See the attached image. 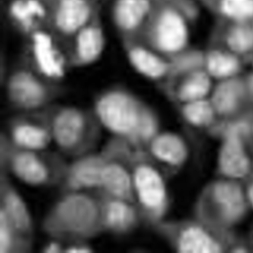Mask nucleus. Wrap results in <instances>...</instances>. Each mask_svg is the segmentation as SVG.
<instances>
[{"instance_id": "nucleus-1", "label": "nucleus", "mask_w": 253, "mask_h": 253, "mask_svg": "<svg viewBox=\"0 0 253 253\" xmlns=\"http://www.w3.org/2000/svg\"><path fill=\"white\" fill-rule=\"evenodd\" d=\"M42 232L68 243L88 242L103 229L101 200L95 191L62 192L44 214Z\"/></svg>"}, {"instance_id": "nucleus-32", "label": "nucleus", "mask_w": 253, "mask_h": 253, "mask_svg": "<svg viewBox=\"0 0 253 253\" xmlns=\"http://www.w3.org/2000/svg\"><path fill=\"white\" fill-rule=\"evenodd\" d=\"M248 197L250 203L253 207V184L250 186L248 189Z\"/></svg>"}, {"instance_id": "nucleus-28", "label": "nucleus", "mask_w": 253, "mask_h": 253, "mask_svg": "<svg viewBox=\"0 0 253 253\" xmlns=\"http://www.w3.org/2000/svg\"><path fill=\"white\" fill-rule=\"evenodd\" d=\"M219 9L226 17L242 22L253 17V0H220Z\"/></svg>"}, {"instance_id": "nucleus-8", "label": "nucleus", "mask_w": 253, "mask_h": 253, "mask_svg": "<svg viewBox=\"0 0 253 253\" xmlns=\"http://www.w3.org/2000/svg\"><path fill=\"white\" fill-rule=\"evenodd\" d=\"M104 163L102 154L95 151L71 159L58 186L61 193L100 189Z\"/></svg>"}, {"instance_id": "nucleus-11", "label": "nucleus", "mask_w": 253, "mask_h": 253, "mask_svg": "<svg viewBox=\"0 0 253 253\" xmlns=\"http://www.w3.org/2000/svg\"><path fill=\"white\" fill-rule=\"evenodd\" d=\"M67 55L70 67L83 68L93 65L101 57L105 44L104 32L94 20L71 38Z\"/></svg>"}, {"instance_id": "nucleus-14", "label": "nucleus", "mask_w": 253, "mask_h": 253, "mask_svg": "<svg viewBox=\"0 0 253 253\" xmlns=\"http://www.w3.org/2000/svg\"><path fill=\"white\" fill-rule=\"evenodd\" d=\"M219 167L221 171L231 178H240L247 174L250 162L240 136L227 134L221 147L219 156Z\"/></svg>"}, {"instance_id": "nucleus-19", "label": "nucleus", "mask_w": 253, "mask_h": 253, "mask_svg": "<svg viewBox=\"0 0 253 253\" xmlns=\"http://www.w3.org/2000/svg\"><path fill=\"white\" fill-rule=\"evenodd\" d=\"M243 85L235 79L227 80L217 85L212 97L211 104L218 113L227 114L237 107L243 93Z\"/></svg>"}, {"instance_id": "nucleus-6", "label": "nucleus", "mask_w": 253, "mask_h": 253, "mask_svg": "<svg viewBox=\"0 0 253 253\" xmlns=\"http://www.w3.org/2000/svg\"><path fill=\"white\" fill-rule=\"evenodd\" d=\"M91 108L101 126L112 132L127 133L139 125V116L135 104L121 92L108 91L99 94Z\"/></svg>"}, {"instance_id": "nucleus-26", "label": "nucleus", "mask_w": 253, "mask_h": 253, "mask_svg": "<svg viewBox=\"0 0 253 253\" xmlns=\"http://www.w3.org/2000/svg\"><path fill=\"white\" fill-rule=\"evenodd\" d=\"M210 88L209 76L203 72L193 74L183 84L179 91L181 99L188 102L203 99Z\"/></svg>"}, {"instance_id": "nucleus-12", "label": "nucleus", "mask_w": 253, "mask_h": 253, "mask_svg": "<svg viewBox=\"0 0 253 253\" xmlns=\"http://www.w3.org/2000/svg\"><path fill=\"white\" fill-rule=\"evenodd\" d=\"M0 211L20 231L33 238L35 228L31 211L10 176L2 171H0Z\"/></svg>"}, {"instance_id": "nucleus-23", "label": "nucleus", "mask_w": 253, "mask_h": 253, "mask_svg": "<svg viewBox=\"0 0 253 253\" xmlns=\"http://www.w3.org/2000/svg\"><path fill=\"white\" fill-rule=\"evenodd\" d=\"M101 200L103 228L119 230L130 223L132 213L127 206L117 200Z\"/></svg>"}, {"instance_id": "nucleus-3", "label": "nucleus", "mask_w": 253, "mask_h": 253, "mask_svg": "<svg viewBox=\"0 0 253 253\" xmlns=\"http://www.w3.org/2000/svg\"><path fill=\"white\" fill-rule=\"evenodd\" d=\"M68 161L57 150H30L17 147L0 135V171L36 188L58 186Z\"/></svg>"}, {"instance_id": "nucleus-13", "label": "nucleus", "mask_w": 253, "mask_h": 253, "mask_svg": "<svg viewBox=\"0 0 253 253\" xmlns=\"http://www.w3.org/2000/svg\"><path fill=\"white\" fill-rule=\"evenodd\" d=\"M188 37L186 22L179 12L168 9L161 13L155 27L156 43L161 50L168 52L179 51L186 43Z\"/></svg>"}, {"instance_id": "nucleus-5", "label": "nucleus", "mask_w": 253, "mask_h": 253, "mask_svg": "<svg viewBox=\"0 0 253 253\" xmlns=\"http://www.w3.org/2000/svg\"><path fill=\"white\" fill-rule=\"evenodd\" d=\"M47 109L15 112L8 118L0 133L17 147L35 151L48 149L52 140Z\"/></svg>"}, {"instance_id": "nucleus-17", "label": "nucleus", "mask_w": 253, "mask_h": 253, "mask_svg": "<svg viewBox=\"0 0 253 253\" xmlns=\"http://www.w3.org/2000/svg\"><path fill=\"white\" fill-rule=\"evenodd\" d=\"M150 8L148 0H117L113 8L115 22L121 29L134 30L145 20Z\"/></svg>"}, {"instance_id": "nucleus-27", "label": "nucleus", "mask_w": 253, "mask_h": 253, "mask_svg": "<svg viewBox=\"0 0 253 253\" xmlns=\"http://www.w3.org/2000/svg\"><path fill=\"white\" fill-rule=\"evenodd\" d=\"M226 41L234 52H246L253 47V29L243 24H238L228 32Z\"/></svg>"}, {"instance_id": "nucleus-31", "label": "nucleus", "mask_w": 253, "mask_h": 253, "mask_svg": "<svg viewBox=\"0 0 253 253\" xmlns=\"http://www.w3.org/2000/svg\"><path fill=\"white\" fill-rule=\"evenodd\" d=\"M50 240L45 243L42 248V252L46 253H64L65 246L62 241L57 239L50 238Z\"/></svg>"}, {"instance_id": "nucleus-9", "label": "nucleus", "mask_w": 253, "mask_h": 253, "mask_svg": "<svg viewBox=\"0 0 253 253\" xmlns=\"http://www.w3.org/2000/svg\"><path fill=\"white\" fill-rule=\"evenodd\" d=\"M55 0H12L9 18L16 28L29 36L51 26Z\"/></svg>"}, {"instance_id": "nucleus-24", "label": "nucleus", "mask_w": 253, "mask_h": 253, "mask_svg": "<svg viewBox=\"0 0 253 253\" xmlns=\"http://www.w3.org/2000/svg\"><path fill=\"white\" fill-rule=\"evenodd\" d=\"M132 65L140 73L151 77L157 78L165 72L164 62L151 52L141 47H135L129 52Z\"/></svg>"}, {"instance_id": "nucleus-22", "label": "nucleus", "mask_w": 253, "mask_h": 253, "mask_svg": "<svg viewBox=\"0 0 253 253\" xmlns=\"http://www.w3.org/2000/svg\"><path fill=\"white\" fill-rule=\"evenodd\" d=\"M154 154L161 160L176 164L185 157L186 151L183 142L175 135L165 134L157 137L153 142Z\"/></svg>"}, {"instance_id": "nucleus-20", "label": "nucleus", "mask_w": 253, "mask_h": 253, "mask_svg": "<svg viewBox=\"0 0 253 253\" xmlns=\"http://www.w3.org/2000/svg\"><path fill=\"white\" fill-rule=\"evenodd\" d=\"M104 159L105 163L101 189L114 197L126 195L130 189V180L127 173L120 165L108 161L104 158Z\"/></svg>"}, {"instance_id": "nucleus-30", "label": "nucleus", "mask_w": 253, "mask_h": 253, "mask_svg": "<svg viewBox=\"0 0 253 253\" xmlns=\"http://www.w3.org/2000/svg\"><path fill=\"white\" fill-rule=\"evenodd\" d=\"M93 248L87 242L80 241L68 243L65 246L64 253H89L93 252Z\"/></svg>"}, {"instance_id": "nucleus-7", "label": "nucleus", "mask_w": 253, "mask_h": 253, "mask_svg": "<svg viewBox=\"0 0 253 253\" xmlns=\"http://www.w3.org/2000/svg\"><path fill=\"white\" fill-rule=\"evenodd\" d=\"M28 54L26 59L40 73L53 80L62 81L70 68L66 50L55 36L47 30L28 36Z\"/></svg>"}, {"instance_id": "nucleus-29", "label": "nucleus", "mask_w": 253, "mask_h": 253, "mask_svg": "<svg viewBox=\"0 0 253 253\" xmlns=\"http://www.w3.org/2000/svg\"><path fill=\"white\" fill-rule=\"evenodd\" d=\"M187 119L192 124L202 126L209 123L213 117L212 104L203 99L188 102L184 109Z\"/></svg>"}, {"instance_id": "nucleus-21", "label": "nucleus", "mask_w": 253, "mask_h": 253, "mask_svg": "<svg viewBox=\"0 0 253 253\" xmlns=\"http://www.w3.org/2000/svg\"><path fill=\"white\" fill-rule=\"evenodd\" d=\"M179 249L182 253H211L219 252L220 248L204 231L198 227H191L181 235Z\"/></svg>"}, {"instance_id": "nucleus-4", "label": "nucleus", "mask_w": 253, "mask_h": 253, "mask_svg": "<svg viewBox=\"0 0 253 253\" xmlns=\"http://www.w3.org/2000/svg\"><path fill=\"white\" fill-rule=\"evenodd\" d=\"M2 80L6 100L15 112L46 110L65 93L61 81L45 77L26 59L8 71Z\"/></svg>"}, {"instance_id": "nucleus-18", "label": "nucleus", "mask_w": 253, "mask_h": 253, "mask_svg": "<svg viewBox=\"0 0 253 253\" xmlns=\"http://www.w3.org/2000/svg\"><path fill=\"white\" fill-rule=\"evenodd\" d=\"M33 248V238L20 231L0 211V253H27Z\"/></svg>"}, {"instance_id": "nucleus-33", "label": "nucleus", "mask_w": 253, "mask_h": 253, "mask_svg": "<svg viewBox=\"0 0 253 253\" xmlns=\"http://www.w3.org/2000/svg\"><path fill=\"white\" fill-rule=\"evenodd\" d=\"M250 85L251 86V88L253 90V75L252 76V77L250 79Z\"/></svg>"}, {"instance_id": "nucleus-2", "label": "nucleus", "mask_w": 253, "mask_h": 253, "mask_svg": "<svg viewBox=\"0 0 253 253\" xmlns=\"http://www.w3.org/2000/svg\"><path fill=\"white\" fill-rule=\"evenodd\" d=\"M47 112L57 151L70 159L95 151L101 126L91 107L58 102Z\"/></svg>"}, {"instance_id": "nucleus-10", "label": "nucleus", "mask_w": 253, "mask_h": 253, "mask_svg": "<svg viewBox=\"0 0 253 253\" xmlns=\"http://www.w3.org/2000/svg\"><path fill=\"white\" fill-rule=\"evenodd\" d=\"M94 17L92 0H55L51 27L60 37L71 39Z\"/></svg>"}, {"instance_id": "nucleus-15", "label": "nucleus", "mask_w": 253, "mask_h": 253, "mask_svg": "<svg viewBox=\"0 0 253 253\" xmlns=\"http://www.w3.org/2000/svg\"><path fill=\"white\" fill-rule=\"evenodd\" d=\"M213 197L227 220H236L243 214L245 199L236 184L227 181L218 183L213 189Z\"/></svg>"}, {"instance_id": "nucleus-25", "label": "nucleus", "mask_w": 253, "mask_h": 253, "mask_svg": "<svg viewBox=\"0 0 253 253\" xmlns=\"http://www.w3.org/2000/svg\"><path fill=\"white\" fill-rule=\"evenodd\" d=\"M207 66L211 76L217 78H225L237 72L239 63L233 55L215 50L211 52L208 56Z\"/></svg>"}, {"instance_id": "nucleus-16", "label": "nucleus", "mask_w": 253, "mask_h": 253, "mask_svg": "<svg viewBox=\"0 0 253 253\" xmlns=\"http://www.w3.org/2000/svg\"><path fill=\"white\" fill-rule=\"evenodd\" d=\"M135 182L141 201L146 206H159L165 196L163 182L155 170L148 167H141L136 171Z\"/></svg>"}]
</instances>
